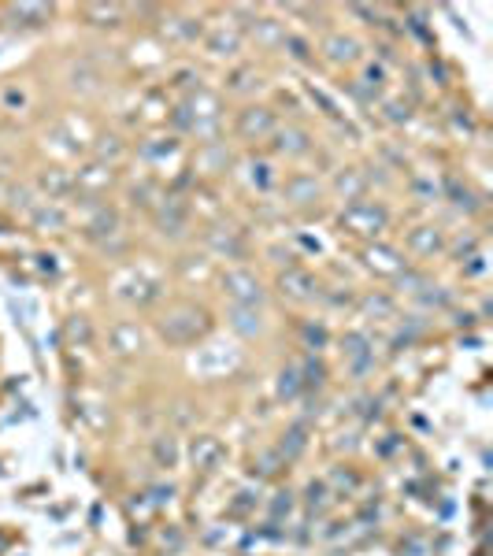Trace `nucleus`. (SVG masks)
<instances>
[{"label":"nucleus","instance_id":"nucleus-1","mask_svg":"<svg viewBox=\"0 0 493 556\" xmlns=\"http://www.w3.org/2000/svg\"><path fill=\"white\" fill-rule=\"evenodd\" d=\"M241 130L249 134V130H256V134H267L271 130V115L267 112H260V108H252V112H245V119H241Z\"/></svg>","mask_w":493,"mask_h":556}]
</instances>
